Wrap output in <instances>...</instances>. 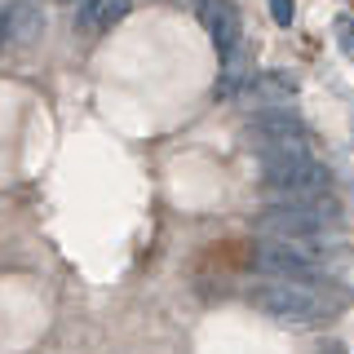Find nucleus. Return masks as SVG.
Returning a JSON list of instances; mask_svg holds the SVG:
<instances>
[{"label": "nucleus", "mask_w": 354, "mask_h": 354, "mask_svg": "<svg viewBox=\"0 0 354 354\" xmlns=\"http://www.w3.org/2000/svg\"><path fill=\"white\" fill-rule=\"evenodd\" d=\"M248 301L261 310L266 319L288 328H324L341 310L350 306V292L332 279L319 283H283V279H266L248 292Z\"/></svg>", "instance_id": "nucleus-1"}, {"label": "nucleus", "mask_w": 354, "mask_h": 354, "mask_svg": "<svg viewBox=\"0 0 354 354\" xmlns=\"http://www.w3.org/2000/svg\"><path fill=\"white\" fill-rule=\"evenodd\" d=\"M261 186L274 195V204H297V199L332 195V177L310 151H283L261 160Z\"/></svg>", "instance_id": "nucleus-2"}, {"label": "nucleus", "mask_w": 354, "mask_h": 354, "mask_svg": "<svg viewBox=\"0 0 354 354\" xmlns=\"http://www.w3.org/2000/svg\"><path fill=\"white\" fill-rule=\"evenodd\" d=\"M341 221V204L332 195L319 199H297V204H270L261 208L257 230L266 239H283V243H310L324 230H332Z\"/></svg>", "instance_id": "nucleus-3"}, {"label": "nucleus", "mask_w": 354, "mask_h": 354, "mask_svg": "<svg viewBox=\"0 0 354 354\" xmlns=\"http://www.w3.org/2000/svg\"><path fill=\"white\" fill-rule=\"evenodd\" d=\"M252 270H261L266 279H283V283L328 279L319 248H310V243H283V239H261L257 252H252Z\"/></svg>", "instance_id": "nucleus-4"}, {"label": "nucleus", "mask_w": 354, "mask_h": 354, "mask_svg": "<svg viewBox=\"0 0 354 354\" xmlns=\"http://www.w3.org/2000/svg\"><path fill=\"white\" fill-rule=\"evenodd\" d=\"M310 142V133L306 124L292 115V111H261V115H252V124H248V147L261 155H283V151H310L306 147Z\"/></svg>", "instance_id": "nucleus-5"}, {"label": "nucleus", "mask_w": 354, "mask_h": 354, "mask_svg": "<svg viewBox=\"0 0 354 354\" xmlns=\"http://www.w3.org/2000/svg\"><path fill=\"white\" fill-rule=\"evenodd\" d=\"M195 14H199V22H204V31L213 36L217 53L230 62V58H235V49H239V40H243L239 5H235V0H199Z\"/></svg>", "instance_id": "nucleus-6"}, {"label": "nucleus", "mask_w": 354, "mask_h": 354, "mask_svg": "<svg viewBox=\"0 0 354 354\" xmlns=\"http://www.w3.org/2000/svg\"><path fill=\"white\" fill-rule=\"evenodd\" d=\"M44 31V18H40V9L36 5H14V9H5V40H14V44H27V40H36Z\"/></svg>", "instance_id": "nucleus-7"}, {"label": "nucleus", "mask_w": 354, "mask_h": 354, "mask_svg": "<svg viewBox=\"0 0 354 354\" xmlns=\"http://www.w3.org/2000/svg\"><path fill=\"white\" fill-rule=\"evenodd\" d=\"M124 14H129V0H84L80 5V27L106 31V27H115Z\"/></svg>", "instance_id": "nucleus-8"}, {"label": "nucleus", "mask_w": 354, "mask_h": 354, "mask_svg": "<svg viewBox=\"0 0 354 354\" xmlns=\"http://www.w3.org/2000/svg\"><path fill=\"white\" fill-rule=\"evenodd\" d=\"M270 18L279 22V27H288V22L297 18V5H292V0H270Z\"/></svg>", "instance_id": "nucleus-9"}, {"label": "nucleus", "mask_w": 354, "mask_h": 354, "mask_svg": "<svg viewBox=\"0 0 354 354\" xmlns=\"http://www.w3.org/2000/svg\"><path fill=\"white\" fill-rule=\"evenodd\" d=\"M337 31H341V49H346V53H354V18H346Z\"/></svg>", "instance_id": "nucleus-10"}, {"label": "nucleus", "mask_w": 354, "mask_h": 354, "mask_svg": "<svg viewBox=\"0 0 354 354\" xmlns=\"http://www.w3.org/2000/svg\"><path fill=\"white\" fill-rule=\"evenodd\" d=\"M66 5H84V0H66Z\"/></svg>", "instance_id": "nucleus-11"}]
</instances>
